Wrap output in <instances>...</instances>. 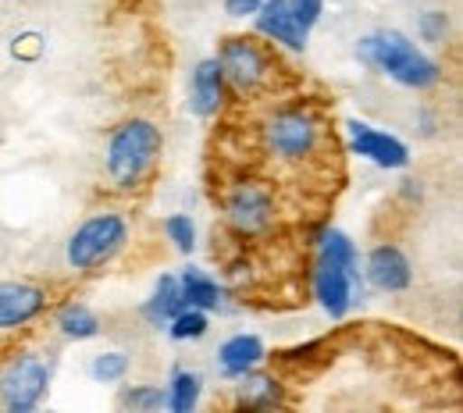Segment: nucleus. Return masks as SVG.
<instances>
[{"mask_svg":"<svg viewBox=\"0 0 463 413\" xmlns=\"http://www.w3.org/2000/svg\"><path fill=\"white\" fill-rule=\"evenodd\" d=\"M356 54L364 64L378 68L382 75H389L392 82H400L406 89H431L442 79V68L400 29H382V33L364 36Z\"/></svg>","mask_w":463,"mask_h":413,"instance_id":"f257e3e1","label":"nucleus"},{"mask_svg":"<svg viewBox=\"0 0 463 413\" xmlns=\"http://www.w3.org/2000/svg\"><path fill=\"white\" fill-rule=\"evenodd\" d=\"M161 128L146 118L125 121L115 128L111 143H108V175L118 189H132L139 185V178L154 168V161L161 157Z\"/></svg>","mask_w":463,"mask_h":413,"instance_id":"f03ea898","label":"nucleus"},{"mask_svg":"<svg viewBox=\"0 0 463 413\" xmlns=\"http://www.w3.org/2000/svg\"><path fill=\"white\" fill-rule=\"evenodd\" d=\"M128 242V225L121 214H93L86 218L71 239H68V249H64V260L71 271H93L100 264H108L118 249Z\"/></svg>","mask_w":463,"mask_h":413,"instance_id":"7ed1b4c3","label":"nucleus"},{"mask_svg":"<svg viewBox=\"0 0 463 413\" xmlns=\"http://www.w3.org/2000/svg\"><path fill=\"white\" fill-rule=\"evenodd\" d=\"M51 360L40 353H22L14 356L4 371H0V403L11 413H29L36 410L51 389Z\"/></svg>","mask_w":463,"mask_h":413,"instance_id":"20e7f679","label":"nucleus"},{"mask_svg":"<svg viewBox=\"0 0 463 413\" xmlns=\"http://www.w3.org/2000/svg\"><path fill=\"white\" fill-rule=\"evenodd\" d=\"M264 136H268V146H271L275 157H282V161H307L317 150L321 128H317V121L310 118L307 111H279L275 118L268 121Z\"/></svg>","mask_w":463,"mask_h":413,"instance_id":"39448f33","label":"nucleus"},{"mask_svg":"<svg viewBox=\"0 0 463 413\" xmlns=\"http://www.w3.org/2000/svg\"><path fill=\"white\" fill-rule=\"evenodd\" d=\"M346 128L353 154H360L364 161H371V164H378L385 172H400V168L410 164V150L396 136H389V132H382V128H374L367 121H349Z\"/></svg>","mask_w":463,"mask_h":413,"instance_id":"423d86ee","label":"nucleus"},{"mask_svg":"<svg viewBox=\"0 0 463 413\" xmlns=\"http://www.w3.org/2000/svg\"><path fill=\"white\" fill-rule=\"evenodd\" d=\"M218 64H222V75L229 79L232 86L239 89H257L264 79H268V58L264 51L246 40V36H232L222 43V54H218Z\"/></svg>","mask_w":463,"mask_h":413,"instance_id":"0eeeda50","label":"nucleus"},{"mask_svg":"<svg viewBox=\"0 0 463 413\" xmlns=\"http://www.w3.org/2000/svg\"><path fill=\"white\" fill-rule=\"evenodd\" d=\"M271 214H275V200H271V192H268L264 185L246 182V185H239V189L232 192L229 221L235 232L257 236V232H264V229L271 225Z\"/></svg>","mask_w":463,"mask_h":413,"instance_id":"6e6552de","label":"nucleus"},{"mask_svg":"<svg viewBox=\"0 0 463 413\" xmlns=\"http://www.w3.org/2000/svg\"><path fill=\"white\" fill-rule=\"evenodd\" d=\"M314 293H317V303L325 306V314H332V317H346V310L353 306L356 293H360V275H349L346 268H335V264L317 260Z\"/></svg>","mask_w":463,"mask_h":413,"instance_id":"1a4fd4ad","label":"nucleus"},{"mask_svg":"<svg viewBox=\"0 0 463 413\" xmlns=\"http://www.w3.org/2000/svg\"><path fill=\"white\" fill-rule=\"evenodd\" d=\"M47 310V293L29 282H0V328H22Z\"/></svg>","mask_w":463,"mask_h":413,"instance_id":"9d476101","label":"nucleus"},{"mask_svg":"<svg viewBox=\"0 0 463 413\" xmlns=\"http://www.w3.org/2000/svg\"><path fill=\"white\" fill-rule=\"evenodd\" d=\"M367 278L374 289L382 293H403L413 282V268L406 260V253L400 246H374L371 257H367Z\"/></svg>","mask_w":463,"mask_h":413,"instance_id":"9b49d317","label":"nucleus"},{"mask_svg":"<svg viewBox=\"0 0 463 413\" xmlns=\"http://www.w3.org/2000/svg\"><path fill=\"white\" fill-rule=\"evenodd\" d=\"M257 29H260L268 40H275V43H282V47H289V51H307V36H310V33L296 22L289 0H264V4L257 7Z\"/></svg>","mask_w":463,"mask_h":413,"instance_id":"f8f14e48","label":"nucleus"},{"mask_svg":"<svg viewBox=\"0 0 463 413\" xmlns=\"http://www.w3.org/2000/svg\"><path fill=\"white\" fill-rule=\"evenodd\" d=\"M225 100V75L218 58H207L196 64L193 79H189V111L196 118H214L218 108Z\"/></svg>","mask_w":463,"mask_h":413,"instance_id":"ddd939ff","label":"nucleus"},{"mask_svg":"<svg viewBox=\"0 0 463 413\" xmlns=\"http://www.w3.org/2000/svg\"><path fill=\"white\" fill-rule=\"evenodd\" d=\"M264 343L257 335H232L229 343L218 350V363H222V374L229 378H242L250 371H257L264 363Z\"/></svg>","mask_w":463,"mask_h":413,"instance_id":"4468645a","label":"nucleus"},{"mask_svg":"<svg viewBox=\"0 0 463 413\" xmlns=\"http://www.w3.org/2000/svg\"><path fill=\"white\" fill-rule=\"evenodd\" d=\"M178 293L185 306H196V310H218L222 306V289L211 275H203L200 268H189L178 275Z\"/></svg>","mask_w":463,"mask_h":413,"instance_id":"2eb2a0df","label":"nucleus"},{"mask_svg":"<svg viewBox=\"0 0 463 413\" xmlns=\"http://www.w3.org/2000/svg\"><path fill=\"white\" fill-rule=\"evenodd\" d=\"M182 306H185V303H182V293H178V278H175V275H161L157 289H154V296H150L146 306H143V317L161 328V324L172 321Z\"/></svg>","mask_w":463,"mask_h":413,"instance_id":"dca6fc26","label":"nucleus"},{"mask_svg":"<svg viewBox=\"0 0 463 413\" xmlns=\"http://www.w3.org/2000/svg\"><path fill=\"white\" fill-rule=\"evenodd\" d=\"M317 260H325V264H335V268H346L349 275H360V257H356V246H353V239L346 232H339V229H325L321 236H317Z\"/></svg>","mask_w":463,"mask_h":413,"instance_id":"f3484780","label":"nucleus"},{"mask_svg":"<svg viewBox=\"0 0 463 413\" xmlns=\"http://www.w3.org/2000/svg\"><path fill=\"white\" fill-rule=\"evenodd\" d=\"M282 403V389L275 378H264V374H242V385H239V407H250V410H264V407H279Z\"/></svg>","mask_w":463,"mask_h":413,"instance_id":"a211bd4d","label":"nucleus"},{"mask_svg":"<svg viewBox=\"0 0 463 413\" xmlns=\"http://www.w3.org/2000/svg\"><path fill=\"white\" fill-rule=\"evenodd\" d=\"M58 328L64 339H75V343H86L100 332V317L86 306V303H68L58 314Z\"/></svg>","mask_w":463,"mask_h":413,"instance_id":"6ab92c4d","label":"nucleus"},{"mask_svg":"<svg viewBox=\"0 0 463 413\" xmlns=\"http://www.w3.org/2000/svg\"><path fill=\"white\" fill-rule=\"evenodd\" d=\"M200 392H203V378H200L196 371H175L165 403H168L175 413H189L200 403Z\"/></svg>","mask_w":463,"mask_h":413,"instance_id":"aec40b11","label":"nucleus"},{"mask_svg":"<svg viewBox=\"0 0 463 413\" xmlns=\"http://www.w3.org/2000/svg\"><path fill=\"white\" fill-rule=\"evenodd\" d=\"M207 328H211L207 310H196V306H182L172 321H168V335H172L175 343H193V339H203V335H207Z\"/></svg>","mask_w":463,"mask_h":413,"instance_id":"412c9836","label":"nucleus"},{"mask_svg":"<svg viewBox=\"0 0 463 413\" xmlns=\"http://www.w3.org/2000/svg\"><path fill=\"white\" fill-rule=\"evenodd\" d=\"M90 374H93V381H100V385H115V381H121V378L128 374V356L121 353V350L100 353L90 363Z\"/></svg>","mask_w":463,"mask_h":413,"instance_id":"4be33fe9","label":"nucleus"},{"mask_svg":"<svg viewBox=\"0 0 463 413\" xmlns=\"http://www.w3.org/2000/svg\"><path fill=\"white\" fill-rule=\"evenodd\" d=\"M165 232H168V239L175 242L178 253H193V246H196V225H193L189 214H172L165 221Z\"/></svg>","mask_w":463,"mask_h":413,"instance_id":"5701e85b","label":"nucleus"},{"mask_svg":"<svg viewBox=\"0 0 463 413\" xmlns=\"http://www.w3.org/2000/svg\"><path fill=\"white\" fill-rule=\"evenodd\" d=\"M165 399H168V392H161L154 385H139V389H128L121 403L132 410H157V407H165Z\"/></svg>","mask_w":463,"mask_h":413,"instance_id":"b1692460","label":"nucleus"},{"mask_svg":"<svg viewBox=\"0 0 463 413\" xmlns=\"http://www.w3.org/2000/svg\"><path fill=\"white\" fill-rule=\"evenodd\" d=\"M417 29H420V36H424L428 43H439V40H446V33H449V14H446V11H424L420 22H417Z\"/></svg>","mask_w":463,"mask_h":413,"instance_id":"393cba45","label":"nucleus"},{"mask_svg":"<svg viewBox=\"0 0 463 413\" xmlns=\"http://www.w3.org/2000/svg\"><path fill=\"white\" fill-rule=\"evenodd\" d=\"M292 14H296V22L310 33L314 25H317V18L325 14V0H289Z\"/></svg>","mask_w":463,"mask_h":413,"instance_id":"a878e982","label":"nucleus"},{"mask_svg":"<svg viewBox=\"0 0 463 413\" xmlns=\"http://www.w3.org/2000/svg\"><path fill=\"white\" fill-rule=\"evenodd\" d=\"M260 4L264 0H225V11H229L232 18H246V14H257Z\"/></svg>","mask_w":463,"mask_h":413,"instance_id":"bb28decb","label":"nucleus"}]
</instances>
